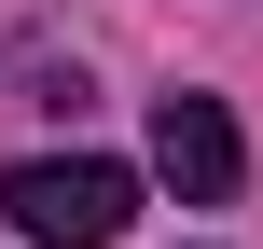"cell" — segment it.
Masks as SVG:
<instances>
[{
    "mask_svg": "<svg viewBox=\"0 0 263 249\" xmlns=\"http://www.w3.org/2000/svg\"><path fill=\"white\" fill-rule=\"evenodd\" d=\"M0 208H14V236H28V249H111L125 222H139V180L97 166V152H42V166L0 180Z\"/></svg>",
    "mask_w": 263,
    "mask_h": 249,
    "instance_id": "1",
    "label": "cell"
},
{
    "mask_svg": "<svg viewBox=\"0 0 263 249\" xmlns=\"http://www.w3.org/2000/svg\"><path fill=\"white\" fill-rule=\"evenodd\" d=\"M153 180H166L180 208H222V194L250 180L236 111H222V97H194V83H180V97H153Z\"/></svg>",
    "mask_w": 263,
    "mask_h": 249,
    "instance_id": "2",
    "label": "cell"
}]
</instances>
